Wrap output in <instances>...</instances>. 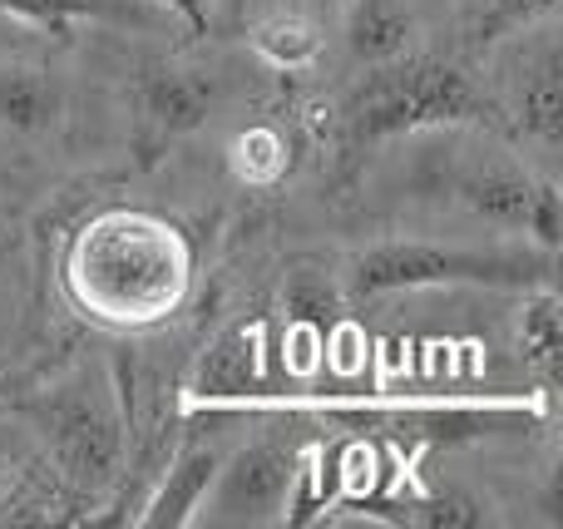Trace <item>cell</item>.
Returning a JSON list of instances; mask_svg holds the SVG:
<instances>
[{
    "mask_svg": "<svg viewBox=\"0 0 563 529\" xmlns=\"http://www.w3.org/2000/svg\"><path fill=\"white\" fill-rule=\"evenodd\" d=\"M194 243L184 228L144 208H99L59 253V293L85 322L148 332L188 302Z\"/></svg>",
    "mask_w": 563,
    "mask_h": 529,
    "instance_id": "cell-1",
    "label": "cell"
},
{
    "mask_svg": "<svg viewBox=\"0 0 563 529\" xmlns=\"http://www.w3.org/2000/svg\"><path fill=\"white\" fill-rule=\"evenodd\" d=\"M489 114L495 104L465 69L430 55H400L390 65H366V79L351 89L341 109V148L346 158H361L386 139L479 124Z\"/></svg>",
    "mask_w": 563,
    "mask_h": 529,
    "instance_id": "cell-2",
    "label": "cell"
},
{
    "mask_svg": "<svg viewBox=\"0 0 563 529\" xmlns=\"http://www.w3.org/2000/svg\"><path fill=\"white\" fill-rule=\"evenodd\" d=\"M238 411H311L346 421L356 431L386 436L400 445H470L485 436L534 431L549 421V396H479V401H291V396H257Z\"/></svg>",
    "mask_w": 563,
    "mask_h": 529,
    "instance_id": "cell-3",
    "label": "cell"
},
{
    "mask_svg": "<svg viewBox=\"0 0 563 529\" xmlns=\"http://www.w3.org/2000/svg\"><path fill=\"white\" fill-rule=\"evenodd\" d=\"M40 426H45L49 465L75 500H95V495L114 491V481L124 475L129 441H134V411L124 406L114 376L79 366L40 406Z\"/></svg>",
    "mask_w": 563,
    "mask_h": 529,
    "instance_id": "cell-4",
    "label": "cell"
},
{
    "mask_svg": "<svg viewBox=\"0 0 563 529\" xmlns=\"http://www.w3.org/2000/svg\"><path fill=\"white\" fill-rule=\"evenodd\" d=\"M554 283V253H515V247H440L426 238H390L351 257L346 293L351 297H386L410 287H544Z\"/></svg>",
    "mask_w": 563,
    "mask_h": 529,
    "instance_id": "cell-5",
    "label": "cell"
},
{
    "mask_svg": "<svg viewBox=\"0 0 563 529\" xmlns=\"http://www.w3.org/2000/svg\"><path fill=\"white\" fill-rule=\"evenodd\" d=\"M455 198L475 218L505 228V233H525L534 247L559 253L563 243V194L554 178L529 174L515 158H479V164L455 174Z\"/></svg>",
    "mask_w": 563,
    "mask_h": 529,
    "instance_id": "cell-6",
    "label": "cell"
},
{
    "mask_svg": "<svg viewBox=\"0 0 563 529\" xmlns=\"http://www.w3.org/2000/svg\"><path fill=\"white\" fill-rule=\"evenodd\" d=\"M301 455L287 441H253L218 461V475L194 525H282L287 491Z\"/></svg>",
    "mask_w": 563,
    "mask_h": 529,
    "instance_id": "cell-7",
    "label": "cell"
},
{
    "mask_svg": "<svg viewBox=\"0 0 563 529\" xmlns=\"http://www.w3.org/2000/svg\"><path fill=\"white\" fill-rule=\"evenodd\" d=\"M267 392V322L247 317L233 322L203 346L188 376L184 406L188 416H228Z\"/></svg>",
    "mask_w": 563,
    "mask_h": 529,
    "instance_id": "cell-8",
    "label": "cell"
},
{
    "mask_svg": "<svg viewBox=\"0 0 563 529\" xmlns=\"http://www.w3.org/2000/svg\"><path fill=\"white\" fill-rule=\"evenodd\" d=\"M134 109H139V134L148 144H174V139L194 134L213 109V79L198 69L174 65V59H148L134 79Z\"/></svg>",
    "mask_w": 563,
    "mask_h": 529,
    "instance_id": "cell-9",
    "label": "cell"
},
{
    "mask_svg": "<svg viewBox=\"0 0 563 529\" xmlns=\"http://www.w3.org/2000/svg\"><path fill=\"white\" fill-rule=\"evenodd\" d=\"M218 461L223 455L203 441H188L184 451L168 461V471L158 475V491L144 500V510L134 515V525H148V529H184L194 525L198 505H203L208 485L218 475Z\"/></svg>",
    "mask_w": 563,
    "mask_h": 529,
    "instance_id": "cell-10",
    "label": "cell"
},
{
    "mask_svg": "<svg viewBox=\"0 0 563 529\" xmlns=\"http://www.w3.org/2000/svg\"><path fill=\"white\" fill-rule=\"evenodd\" d=\"M509 114H515V124L525 129L534 144L554 148L563 139V55L554 40H544V45L525 59V79H519V89H515Z\"/></svg>",
    "mask_w": 563,
    "mask_h": 529,
    "instance_id": "cell-11",
    "label": "cell"
},
{
    "mask_svg": "<svg viewBox=\"0 0 563 529\" xmlns=\"http://www.w3.org/2000/svg\"><path fill=\"white\" fill-rule=\"evenodd\" d=\"M65 114V89L40 65H0V129L10 134H49Z\"/></svg>",
    "mask_w": 563,
    "mask_h": 529,
    "instance_id": "cell-12",
    "label": "cell"
},
{
    "mask_svg": "<svg viewBox=\"0 0 563 529\" xmlns=\"http://www.w3.org/2000/svg\"><path fill=\"white\" fill-rule=\"evenodd\" d=\"M346 49L361 65H390V59L410 55L416 40V15L406 0H346Z\"/></svg>",
    "mask_w": 563,
    "mask_h": 529,
    "instance_id": "cell-13",
    "label": "cell"
},
{
    "mask_svg": "<svg viewBox=\"0 0 563 529\" xmlns=\"http://www.w3.org/2000/svg\"><path fill=\"white\" fill-rule=\"evenodd\" d=\"M10 20L20 25L69 30L75 20H104V25H164L168 10L154 0H0Z\"/></svg>",
    "mask_w": 563,
    "mask_h": 529,
    "instance_id": "cell-14",
    "label": "cell"
},
{
    "mask_svg": "<svg viewBox=\"0 0 563 529\" xmlns=\"http://www.w3.org/2000/svg\"><path fill=\"white\" fill-rule=\"evenodd\" d=\"M519 352H525L529 372L539 376V392L554 396L559 372H563V302L554 283L529 287L525 317H519Z\"/></svg>",
    "mask_w": 563,
    "mask_h": 529,
    "instance_id": "cell-15",
    "label": "cell"
},
{
    "mask_svg": "<svg viewBox=\"0 0 563 529\" xmlns=\"http://www.w3.org/2000/svg\"><path fill=\"white\" fill-rule=\"evenodd\" d=\"M253 49L257 59H267L273 69H311L321 59V35L307 15H267L253 25Z\"/></svg>",
    "mask_w": 563,
    "mask_h": 529,
    "instance_id": "cell-16",
    "label": "cell"
},
{
    "mask_svg": "<svg viewBox=\"0 0 563 529\" xmlns=\"http://www.w3.org/2000/svg\"><path fill=\"white\" fill-rule=\"evenodd\" d=\"M390 525H426V529H479L489 525V505L465 491H426L396 505Z\"/></svg>",
    "mask_w": 563,
    "mask_h": 529,
    "instance_id": "cell-17",
    "label": "cell"
},
{
    "mask_svg": "<svg viewBox=\"0 0 563 529\" xmlns=\"http://www.w3.org/2000/svg\"><path fill=\"white\" fill-rule=\"evenodd\" d=\"M65 500H75V495L55 475V465L49 471H25L0 495V525H49Z\"/></svg>",
    "mask_w": 563,
    "mask_h": 529,
    "instance_id": "cell-18",
    "label": "cell"
},
{
    "mask_svg": "<svg viewBox=\"0 0 563 529\" xmlns=\"http://www.w3.org/2000/svg\"><path fill=\"white\" fill-rule=\"evenodd\" d=\"M228 164H233V174L243 178V184L267 188V184H277V178L287 174L291 148H287V139H282L273 124H253V129H243V134L233 139Z\"/></svg>",
    "mask_w": 563,
    "mask_h": 529,
    "instance_id": "cell-19",
    "label": "cell"
},
{
    "mask_svg": "<svg viewBox=\"0 0 563 529\" xmlns=\"http://www.w3.org/2000/svg\"><path fill=\"white\" fill-rule=\"evenodd\" d=\"M559 10V0H479L475 20H470V49H489L505 35H519V30L539 25Z\"/></svg>",
    "mask_w": 563,
    "mask_h": 529,
    "instance_id": "cell-20",
    "label": "cell"
},
{
    "mask_svg": "<svg viewBox=\"0 0 563 529\" xmlns=\"http://www.w3.org/2000/svg\"><path fill=\"white\" fill-rule=\"evenodd\" d=\"M282 307H287L291 327H307V332L327 337V322H331V312H336V293L327 287V277L301 267V273H291L287 287H282Z\"/></svg>",
    "mask_w": 563,
    "mask_h": 529,
    "instance_id": "cell-21",
    "label": "cell"
},
{
    "mask_svg": "<svg viewBox=\"0 0 563 529\" xmlns=\"http://www.w3.org/2000/svg\"><path fill=\"white\" fill-rule=\"evenodd\" d=\"M158 10H168L174 20H184L194 35H208V25H213V0H154Z\"/></svg>",
    "mask_w": 563,
    "mask_h": 529,
    "instance_id": "cell-22",
    "label": "cell"
},
{
    "mask_svg": "<svg viewBox=\"0 0 563 529\" xmlns=\"http://www.w3.org/2000/svg\"><path fill=\"white\" fill-rule=\"evenodd\" d=\"M291 5H307V10H336V5H346V0H291Z\"/></svg>",
    "mask_w": 563,
    "mask_h": 529,
    "instance_id": "cell-23",
    "label": "cell"
},
{
    "mask_svg": "<svg viewBox=\"0 0 563 529\" xmlns=\"http://www.w3.org/2000/svg\"><path fill=\"white\" fill-rule=\"evenodd\" d=\"M10 25V15H5V10H0V30H5Z\"/></svg>",
    "mask_w": 563,
    "mask_h": 529,
    "instance_id": "cell-24",
    "label": "cell"
}]
</instances>
